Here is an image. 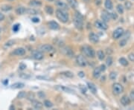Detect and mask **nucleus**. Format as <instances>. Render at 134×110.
Returning <instances> with one entry per match:
<instances>
[{"label":"nucleus","mask_w":134,"mask_h":110,"mask_svg":"<svg viewBox=\"0 0 134 110\" xmlns=\"http://www.w3.org/2000/svg\"><path fill=\"white\" fill-rule=\"evenodd\" d=\"M73 22L75 24V26L81 30L84 28V16L78 11H76L73 17Z\"/></svg>","instance_id":"1"},{"label":"nucleus","mask_w":134,"mask_h":110,"mask_svg":"<svg viewBox=\"0 0 134 110\" xmlns=\"http://www.w3.org/2000/svg\"><path fill=\"white\" fill-rule=\"evenodd\" d=\"M56 16L60 21L63 22V23L67 22L68 20H69L68 14L64 10H62V9H58L56 11Z\"/></svg>","instance_id":"2"},{"label":"nucleus","mask_w":134,"mask_h":110,"mask_svg":"<svg viewBox=\"0 0 134 110\" xmlns=\"http://www.w3.org/2000/svg\"><path fill=\"white\" fill-rule=\"evenodd\" d=\"M81 51H82V53H83L85 56L88 57H95V51L93 50V48L90 47V46H83L82 48H81Z\"/></svg>","instance_id":"3"},{"label":"nucleus","mask_w":134,"mask_h":110,"mask_svg":"<svg viewBox=\"0 0 134 110\" xmlns=\"http://www.w3.org/2000/svg\"><path fill=\"white\" fill-rule=\"evenodd\" d=\"M113 94L116 95H118L124 92L123 86L119 83H115L113 85Z\"/></svg>","instance_id":"4"},{"label":"nucleus","mask_w":134,"mask_h":110,"mask_svg":"<svg viewBox=\"0 0 134 110\" xmlns=\"http://www.w3.org/2000/svg\"><path fill=\"white\" fill-rule=\"evenodd\" d=\"M76 62L80 66H82V67H84L87 65V61L85 59V57L82 55H78L76 57Z\"/></svg>","instance_id":"5"},{"label":"nucleus","mask_w":134,"mask_h":110,"mask_svg":"<svg viewBox=\"0 0 134 110\" xmlns=\"http://www.w3.org/2000/svg\"><path fill=\"white\" fill-rule=\"evenodd\" d=\"M124 33V29L122 28H116L114 31V32H113V37L114 39L117 40V39L120 38V37L123 35Z\"/></svg>","instance_id":"6"},{"label":"nucleus","mask_w":134,"mask_h":110,"mask_svg":"<svg viewBox=\"0 0 134 110\" xmlns=\"http://www.w3.org/2000/svg\"><path fill=\"white\" fill-rule=\"evenodd\" d=\"M95 25L96 28H99V29H101V30H107V28H108L107 23L103 21V20L102 21H101V20H97L95 22Z\"/></svg>","instance_id":"7"},{"label":"nucleus","mask_w":134,"mask_h":110,"mask_svg":"<svg viewBox=\"0 0 134 110\" xmlns=\"http://www.w3.org/2000/svg\"><path fill=\"white\" fill-rule=\"evenodd\" d=\"M40 50L41 51L43 52H52L54 51V48L52 47V46L51 45H48V44H45V45H43L40 46Z\"/></svg>","instance_id":"8"},{"label":"nucleus","mask_w":134,"mask_h":110,"mask_svg":"<svg viewBox=\"0 0 134 110\" xmlns=\"http://www.w3.org/2000/svg\"><path fill=\"white\" fill-rule=\"evenodd\" d=\"M12 54L16 56H22L25 54V50L23 48H16Z\"/></svg>","instance_id":"9"},{"label":"nucleus","mask_w":134,"mask_h":110,"mask_svg":"<svg viewBox=\"0 0 134 110\" xmlns=\"http://www.w3.org/2000/svg\"><path fill=\"white\" fill-rule=\"evenodd\" d=\"M62 52L63 54H65L66 56L67 57H72L73 55H74V52L72 51V50L69 47H66L62 49Z\"/></svg>","instance_id":"10"},{"label":"nucleus","mask_w":134,"mask_h":110,"mask_svg":"<svg viewBox=\"0 0 134 110\" xmlns=\"http://www.w3.org/2000/svg\"><path fill=\"white\" fill-rule=\"evenodd\" d=\"M101 19L102 20L105 22L110 21V20L111 19L110 13H108L107 11H103L101 13Z\"/></svg>","instance_id":"11"},{"label":"nucleus","mask_w":134,"mask_h":110,"mask_svg":"<svg viewBox=\"0 0 134 110\" xmlns=\"http://www.w3.org/2000/svg\"><path fill=\"white\" fill-rule=\"evenodd\" d=\"M121 103L124 106H128V105L130 103V98L129 97H127V96L124 95V96H123V97L121 98Z\"/></svg>","instance_id":"12"},{"label":"nucleus","mask_w":134,"mask_h":110,"mask_svg":"<svg viewBox=\"0 0 134 110\" xmlns=\"http://www.w3.org/2000/svg\"><path fill=\"white\" fill-rule=\"evenodd\" d=\"M33 57L34 58L35 60H42L43 58V54L41 51H35L33 52L32 54Z\"/></svg>","instance_id":"13"},{"label":"nucleus","mask_w":134,"mask_h":110,"mask_svg":"<svg viewBox=\"0 0 134 110\" xmlns=\"http://www.w3.org/2000/svg\"><path fill=\"white\" fill-rule=\"evenodd\" d=\"M89 37H90V40L91 42H94V43H97V42L99 41V38H98V37L97 36L95 33H92V32L90 33Z\"/></svg>","instance_id":"14"},{"label":"nucleus","mask_w":134,"mask_h":110,"mask_svg":"<svg viewBox=\"0 0 134 110\" xmlns=\"http://www.w3.org/2000/svg\"><path fill=\"white\" fill-rule=\"evenodd\" d=\"M48 26H49V28L51 29H52V30H58V29H59L60 28L58 23L56 22L55 21L49 22H48Z\"/></svg>","instance_id":"15"},{"label":"nucleus","mask_w":134,"mask_h":110,"mask_svg":"<svg viewBox=\"0 0 134 110\" xmlns=\"http://www.w3.org/2000/svg\"><path fill=\"white\" fill-rule=\"evenodd\" d=\"M32 105L34 107V109H40L43 108V103L40 101H37V100H32Z\"/></svg>","instance_id":"16"},{"label":"nucleus","mask_w":134,"mask_h":110,"mask_svg":"<svg viewBox=\"0 0 134 110\" xmlns=\"http://www.w3.org/2000/svg\"><path fill=\"white\" fill-rule=\"evenodd\" d=\"M56 4H57V5L59 7V8L62 9V10H64V11L68 10V6L64 2H63L61 1H57Z\"/></svg>","instance_id":"17"},{"label":"nucleus","mask_w":134,"mask_h":110,"mask_svg":"<svg viewBox=\"0 0 134 110\" xmlns=\"http://www.w3.org/2000/svg\"><path fill=\"white\" fill-rule=\"evenodd\" d=\"M27 8L24 7H18L16 9V13L18 15H22L24 14H26Z\"/></svg>","instance_id":"18"},{"label":"nucleus","mask_w":134,"mask_h":110,"mask_svg":"<svg viewBox=\"0 0 134 110\" xmlns=\"http://www.w3.org/2000/svg\"><path fill=\"white\" fill-rule=\"evenodd\" d=\"M101 71L100 69V67H97L93 71V77L95 79H98L101 76Z\"/></svg>","instance_id":"19"},{"label":"nucleus","mask_w":134,"mask_h":110,"mask_svg":"<svg viewBox=\"0 0 134 110\" xmlns=\"http://www.w3.org/2000/svg\"><path fill=\"white\" fill-rule=\"evenodd\" d=\"M87 86H88V88L91 91V92L92 94H96L97 88L95 87V86L94 84L92 83H88Z\"/></svg>","instance_id":"20"},{"label":"nucleus","mask_w":134,"mask_h":110,"mask_svg":"<svg viewBox=\"0 0 134 110\" xmlns=\"http://www.w3.org/2000/svg\"><path fill=\"white\" fill-rule=\"evenodd\" d=\"M105 8L108 10H112L113 8L112 0H105Z\"/></svg>","instance_id":"21"},{"label":"nucleus","mask_w":134,"mask_h":110,"mask_svg":"<svg viewBox=\"0 0 134 110\" xmlns=\"http://www.w3.org/2000/svg\"><path fill=\"white\" fill-rule=\"evenodd\" d=\"M67 2L71 6V8H76L78 5L77 0H67Z\"/></svg>","instance_id":"22"},{"label":"nucleus","mask_w":134,"mask_h":110,"mask_svg":"<svg viewBox=\"0 0 134 110\" xmlns=\"http://www.w3.org/2000/svg\"><path fill=\"white\" fill-rule=\"evenodd\" d=\"M25 86V84L22 83H16L13 84L11 86V89H22Z\"/></svg>","instance_id":"23"},{"label":"nucleus","mask_w":134,"mask_h":110,"mask_svg":"<svg viewBox=\"0 0 134 110\" xmlns=\"http://www.w3.org/2000/svg\"><path fill=\"white\" fill-rule=\"evenodd\" d=\"M12 9H13V7L10 5H3L1 6V10L2 11H5V12L11 11Z\"/></svg>","instance_id":"24"},{"label":"nucleus","mask_w":134,"mask_h":110,"mask_svg":"<svg viewBox=\"0 0 134 110\" xmlns=\"http://www.w3.org/2000/svg\"><path fill=\"white\" fill-rule=\"evenodd\" d=\"M14 43H15L14 40H8V42H6L4 44V48H5V49L9 48H11V46H13Z\"/></svg>","instance_id":"25"},{"label":"nucleus","mask_w":134,"mask_h":110,"mask_svg":"<svg viewBox=\"0 0 134 110\" xmlns=\"http://www.w3.org/2000/svg\"><path fill=\"white\" fill-rule=\"evenodd\" d=\"M29 5L31 6H35V7H37V6L41 5H42V2L40 1H39V0H31L30 2Z\"/></svg>","instance_id":"26"},{"label":"nucleus","mask_w":134,"mask_h":110,"mask_svg":"<svg viewBox=\"0 0 134 110\" xmlns=\"http://www.w3.org/2000/svg\"><path fill=\"white\" fill-rule=\"evenodd\" d=\"M56 89H58V90H60V91H63V92H72V90L69 88H66V87H65V86H56Z\"/></svg>","instance_id":"27"},{"label":"nucleus","mask_w":134,"mask_h":110,"mask_svg":"<svg viewBox=\"0 0 134 110\" xmlns=\"http://www.w3.org/2000/svg\"><path fill=\"white\" fill-rule=\"evenodd\" d=\"M97 55H98V59L100 60H103L104 57H105V54H104V53L103 51L101 50H99L98 52H97Z\"/></svg>","instance_id":"28"},{"label":"nucleus","mask_w":134,"mask_h":110,"mask_svg":"<svg viewBox=\"0 0 134 110\" xmlns=\"http://www.w3.org/2000/svg\"><path fill=\"white\" fill-rule=\"evenodd\" d=\"M45 10H46V12L48 14H50V15H52V14H53L54 13V9L52 7H51V6H46V8H45Z\"/></svg>","instance_id":"29"},{"label":"nucleus","mask_w":134,"mask_h":110,"mask_svg":"<svg viewBox=\"0 0 134 110\" xmlns=\"http://www.w3.org/2000/svg\"><path fill=\"white\" fill-rule=\"evenodd\" d=\"M26 14H30V15H35L37 14V11L33 8H27L26 10Z\"/></svg>","instance_id":"30"},{"label":"nucleus","mask_w":134,"mask_h":110,"mask_svg":"<svg viewBox=\"0 0 134 110\" xmlns=\"http://www.w3.org/2000/svg\"><path fill=\"white\" fill-rule=\"evenodd\" d=\"M119 63H121L123 66H128V62H127V60L124 57H122L119 59Z\"/></svg>","instance_id":"31"},{"label":"nucleus","mask_w":134,"mask_h":110,"mask_svg":"<svg viewBox=\"0 0 134 110\" xmlns=\"http://www.w3.org/2000/svg\"><path fill=\"white\" fill-rule=\"evenodd\" d=\"M62 75H63L65 77H69V78H72V77H73V74L71 72H62V73H60Z\"/></svg>","instance_id":"32"},{"label":"nucleus","mask_w":134,"mask_h":110,"mask_svg":"<svg viewBox=\"0 0 134 110\" xmlns=\"http://www.w3.org/2000/svg\"><path fill=\"white\" fill-rule=\"evenodd\" d=\"M44 106H45L46 108H51V107L53 106V103H52L50 100H46L44 101Z\"/></svg>","instance_id":"33"},{"label":"nucleus","mask_w":134,"mask_h":110,"mask_svg":"<svg viewBox=\"0 0 134 110\" xmlns=\"http://www.w3.org/2000/svg\"><path fill=\"white\" fill-rule=\"evenodd\" d=\"M25 96H26L25 92L22 91V92H20L18 93V94H17V98H19V99H22V98H25Z\"/></svg>","instance_id":"34"},{"label":"nucleus","mask_w":134,"mask_h":110,"mask_svg":"<svg viewBox=\"0 0 134 110\" xmlns=\"http://www.w3.org/2000/svg\"><path fill=\"white\" fill-rule=\"evenodd\" d=\"M117 11H118V12L120 14H122L124 13V7L122 5H121V4H119V5H117Z\"/></svg>","instance_id":"35"},{"label":"nucleus","mask_w":134,"mask_h":110,"mask_svg":"<svg viewBox=\"0 0 134 110\" xmlns=\"http://www.w3.org/2000/svg\"><path fill=\"white\" fill-rule=\"evenodd\" d=\"M19 76H20V78L25 79V80L29 79L30 77H31V76H30V75H28V74H25V73H20Z\"/></svg>","instance_id":"36"},{"label":"nucleus","mask_w":134,"mask_h":110,"mask_svg":"<svg viewBox=\"0 0 134 110\" xmlns=\"http://www.w3.org/2000/svg\"><path fill=\"white\" fill-rule=\"evenodd\" d=\"M106 63L108 66H110L112 64H113V58L111 57H108L106 60Z\"/></svg>","instance_id":"37"},{"label":"nucleus","mask_w":134,"mask_h":110,"mask_svg":"<svg viewBox=\"0 0 134 110\" xmlns=\"http://www.w3.org/2000/svg\"><path fill=\"white\" fill-rule=\"evenodd\" d=\"M116 77H117V74L116 73V72H112L110 74V79L111 80H114L115 79H116Z\"/></svg>","instance_id":"38"},{"label":"nucleus","mask_w":134,"mask_h":110,"mask_svg":"<svg viewBox=\"0 0 134 110\" xmlns=\"http://www.w3.org/2000/svg\"><path fill=\"white\" fill-rule=\"evenodd\" d=\"M34 98H35V95L33 92H29L28 94V99L30 100H34Z\"/></svg>","instance_id":"39"},{"label":"nucleus","mask_w":134,"mask_h":110,"mask_svg":"<svg viewBox=\"0 0 134 110\" xmlns=\"http://www.w3.org/2000/svg\"><path fill=\"white\" fill-rule=\"evenodd\" d=\"M37 96L40 98L43 99V98H46V94H45L43 92H42V91H40L37 93Z\"/></svg>","instance_id":"40"},{"label":"nucleus","mask_w":134,"mask_h":110,"mask_svg":"<svg viewBox=\"0 0 134 110\" xmlns=\"http://www.w3.org/2000/svg\"><path fill=\"white\" fill-rule=\"evenodd\" d=\"M125 8L127 9V10H130V8H131V7H132V3L130 2H129V1H127L126 2H125Z\"/></svg>","instance_id":"41"},{"label":"nucleus","mask_w":134,"mask_h":110,"mask_svg":"<svg viewBox=\"0 0 134 110\" xmlns=\"http://www.w3.org/2000/svg\"><path fill=\"white\" fill-rule=\"evenodd\" d=\"M80 91L82 92V93H84V94H86V92H87V89L83 85H80Z\"/></svg>","instance_id":"42"},{"label":"nucleus","mask_w":134,"mask_h":110,"mask_svg":"<svg viewBox=\"0 0 134 110\" xmlns=\"http://www.w3.org/2000/svg\"><path fill=\"white\" fill-rule=\"evenodd\" d=\"M20 25L19 24H16V25H14L13 26V28H12V29H13V31H14V32H17L18 31H19V29H20Z\"/></svg>","instance_id":"43"},{"label":"nucleus","mask_w":134,"mask_h":110,"mask_svg":"<svg viewBox=\"0 0 134 110\" xmlns=\"http://www.w3.org/2000/svg\"><path fill=\"white\" fill-rule=\"evenodd\" d=\"M110 17H111V19H113V20H117V18H118V15H117L116 13H110Z\"/></svg>","instance_id":"44"},{"label":"nucleus","mask_w":134,"mask_h":110,"mask_svg":"<svg viewBox=\"0 0 134 110\" xmlns=\"http://www.w3.org/2000/svg\"><path fill=\"white\" fill-rule=\"evenodd\" d=\"M128 58H129V60H130L131 62H134V54L130 53V54L128 55Z\"/></svg>","instance_id":"45"},{"label":"nucleus","mask_w":134,"mask_h":110,"mask_svg":"<svg viewBox=\"0 0 134 110\" xmlns=\"http://www.w3.org/2000/svg\"><path fill=\"white\" fill-rule=\"evenodd\" d=\"M127 44V40H122L121 42H120V43H119V45H120V46H122V47H123V46H124L125 45Z\"/></svg>","instance_id":"46"},{"label":"nucleus","mask_w":134,"mask_h":110,"mask_svg":"<svg viewBox=\"0 0 134 110\" xmlns=\"http://www.w3.org/2000/svg\"><path fill=\"white\" fill-rule=\"evenodd\" d=\"M26 68V65L25 64H23V63H20V70H24Z\"/></svg>","instance_id":"47"},{"label":"nucleus","mask_w":134,"mask_h":110,"mask_svg":"<svg viewBox=\"0 0 134 110\" xmlns=\"http://www.w3.org/2000/svg\"><path fill=\"white\" fill-rule=\"evenodd\" d=\"M130 98L131 100L134 101V91H132V92H130Z\"/></svg>","instance_id":"48"},{"label":"nucleus","mask_w":134,"mask_h":110,"mask_svg":"<svg viewBox=\"0 0 134 110\" xmlns=\"http://www.w3.org/2000/svg\"><path fill=\"white\" fill-rule=\"evenodd\" d=\"M32 22H35V23H37V22H40V19L39 18H37V17H34V18H32Z\"/></svg>","instance_id":"49"},{"label":"nucleus","mask_w":134,"mask_h":110,"mask_svg":"<svg viewBox=\"0 0 134 110\" xmlns=\"http://www.w3.org/2000/svg\"><path fill=\"white\" fill-rule=\"evenodd\" d=\"M78 76L81 77V78H83V77H84V76H85V74L84 72H78Z\"/></svg>","instance_id":"50"},{"label":"nucleus","mask_w":134,"mask_h":110,"mask_svg":"<svg viewBox=\"0 0 134 110\" xmlns=\"http://www.w3.org/2000/svg\"><path fill=\"white\" fill-rule=\"evenodd\" d=\"M100 69H101V72H104L105 70H106V66H105V65H101V66H100Z\"/></svg>","instance_id":"51"},{"label":"nucleus","mask_w":134,"mask_h":110,"mask_svg":"<svg viewBox=\"0 0 134 110\" xmlns=\"http://www.w3.org/2000/svg\"><path fill=\"white\" fill-rule=\"evenodd\" d=\"M101 0H95V3L96 5H100L101 4Z\"/></svg>","instance_id":"52"},{"label":"nucleus","mask_w":134,"mask_h":110,"mask_svg":"<svg viewBox=\"0 0 134 110\" xmlns=\"http://www.w3.org/2000/svg\"><path fill=\"white\" fill-rule=\"evenodd\" d=\"M4 20H5V16H4V14H2L0 12V22L3 21Z\"/></svg>","instance_id":"53"},{"label":"nucleus","mask_w":134,"mask_h":110,"mask_svg":"<svg viewBox=\"0 0 134 110\" xmlns=\"http://www.w3.org/2000/svg\"><path fill=\"white\" fill-rule=\"evenodd\" d=\"M113 52L112 51H111V49H109V48H107V54H109V55H110V54Z\"/></svg>","instance_id":"54"},{"label":"nucleus","mask_w":134,"mask_h":110,"mask_svg":"<svg viewBox=\"0 0 134 110\" xmlns=\"http://www.w3.org/2000/svg\"><path fill=\"white\" fill-rule=\"evenodd\" d=\"M8 83V80H5L3 81V84H4V85H7Z\"/></svg>","instance_id":"55"},{"label":"nucleus","mask_w":134,"mask_h":110,"mask_svg":"<svg viewBox=\"0 0 134 110\" xmlns=\"http://www.w3.org/2000/svg\"><path fill=\"white\" fill-rule=\"evenodd\" d=\"M9 109H14V105H11V106H10V108H9Z\"/></svg>","instance_id":"56"},{"label":"nucleus","mask_w":134,"mask_h":110,"mask_svg":"<svg viewBox=\"0 0 134 110\" xmlns=\"http://www.w3.org/2000/svg\"><path fill=\"white\" fill-rule=\"evenodd\" d=\"M84 2H89L90 0H84Z\"/></svg>","instance_id":"57"},{"label":"nucleus","mask_w":134,"mask_h":110,"mask_svg":"<svg viewBox=\"0 0 134 110\" xmlns=\"http://www.w3.org/2000/svg\"><path fill=\"white\" fill-rule=\"evenodd\" d=\"M1 32H2V28H0V34H1Z\"/></svg>","instance_id":"58"},{"label":"nucleus","mask_w":134,"mask_h":110,"mask_svg":"<svg viewBox=\"0 0 134 110\" xmlns=\"http://www.w3.org/2000/svg\"><path fill=\"white\" fill-rule=\"evenodd\" d=\"M48 1H49V2H52V1H54V0H48Z\"/></svg>","instance_id":"59"},{"label":"nucleus","mask_w":134,"mask_h":110,"mask_svg":"<svg viewBox=\"0 0 134 110\" xmlns=\"http://www.w3.org/2000/svg\"><path fill=\"white\" fill-rule=\"evenodd\" d=\"M8 1H14V0H8Z\"/></svg>","instance_id":"60"},{"label":"nucleus","mask_w":134,"mask_h":110,"mask_svg":"<svg viewBox=\"0 0 134 110\" xmlns=\"http://www.w3.org/2000/svg\"><path fill=\"white\" fill-rule=\"evenodd\" d=\"M122 1H123V0H122Z\"/></svg>","instance_id":"61"}]
</instances>
